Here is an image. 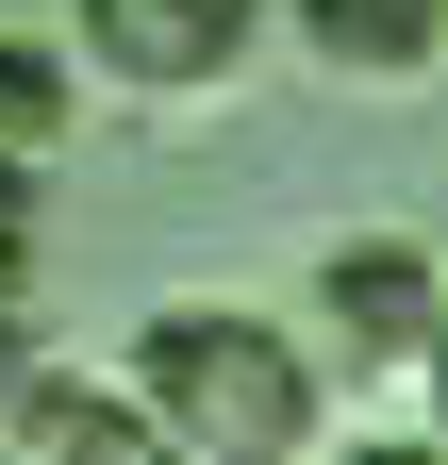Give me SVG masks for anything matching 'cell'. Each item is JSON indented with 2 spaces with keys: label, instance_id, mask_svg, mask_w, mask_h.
Masks as SVG:
<instances>
[{
  "label": "cell",
  "instance_id": "6da1fadb",
  "mask_svg": "<svg viewBox=\"0 0 448 465\" xmlns=\"http://www.w3.org/2000/svg\"><path fill=\"white\" fill-rule=\"evenodd\" d=\"M133 382H150L166 449H200V465H283V449H316V366H299V332H266L249 300H166L133 332Z\"/></svg>",
  "mask_w": 448,
  "mask_h": 465
},
{
  "label": "cell",
  "instance_id": "7a4b0ae2",
  "mask_svg": "<svg viewBox=\"0 0 448 465\" xmlns=\"http://www.w3.org/2000/svg\"><path fill=\"white\" fill-rule=\"evenodd\" d=\"M249 34H266V0H83V67L133 84V100H200V84H233Z\"/></svg>",
  "mask_w": 448,
  "mask_h": 465
},
{
  "label": "cell",
  "instance_id": "3957f363",
  "mask_svg": "<svg viewBox=\"0 0 448 465\" xmlns=\"http://www.w3.org/2000/svg\"><path fill=\"white\" fill-rule=\"evenodd\" d=\"M316 316H332V349H349V366H415L432 316H448V266L415 250V232H332Z\"/></svg>",
  "mask_w": 448,
  "mask_h": 465
},
{
  "label": "cell",
  "instance_id": "277c9868",
  "mask_svg": "<svg viewBox=\"0 0 448 465\" xmlns=\"http://www.w3.org/2000/svg\"><path fill=\"white\" fill-rule=\"evenodd\" d=\"M299 34L332 50V67H365V84H415L448 50V0H299Z\"/></svg>",
  "mask_w": 448,
  "mask_h": 465
},
{
  "label": "cell",
  "instance_id": "5b68a950",
  "mask_svg": "<svg viewBox=\"0 0 448 465\" xmlns=\"http://www.w3.org/2000/svg\"><path fill=\"white\" fill-rule=\"evenodd\" d=\"M17 449H166V416H150V382L117 399V382H17V416H0Z\"/></svg>",
  "mask_w": 448,
  "mask_h": 465
},
{
  "label": "cell",
  "instance_id": "8992f818",
  "mask_svg": "<svg viewBox=\"0 0 448 465\" xmlns=\"http://www.w3.org/2000/svg\"><path fill=\"white\" fill-rule=\"evenodd\" d=\"M50 134H67V67L0 34V150H50Z\"/></svg>",
  "mask_w": 448,
  "mask_h": 465
},
{
  "label": "cell",
  "instance_id": "52a82bcc",
  "mask_svg": "<svg viewBox=\"0 0 448 465\" xmlns=\"http://www.w3.org/2000/svg\"><path fill=\"white\" fill-rule=\"evenodd\" d=\"M415 382H432V432H448V316H432V349H415Z\"/></svg>",
  "mask_w": 448,
  "mask_h": 465
},
{
  "label": "cell",
  "instance_id": "ba28073f",
  "mask_svg": "<svg viewBox=\"0 0 448 465\" xmlns=\"http://www.w3.org/2000/svg\"><path fill=\"white\" fill-rule=\"evenodd\" d=\"M17 382H34V366H17V316H0V416H17Z\"/></svg>",
  "mask_w": 448,
  "mask_h": 465
}]
</instances>
